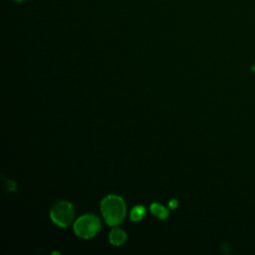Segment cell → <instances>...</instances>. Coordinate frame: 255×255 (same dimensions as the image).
Masks as SVG:
<instances>
[{
    "mask_svg": "<svg viewBox=\"0 0 255 255\" xmlns=\"http://www.w3.org/2000/svg\"><path fill=\"white\" fill-rule=\"evenodd\" d=\"M110 242L115 246H121L125 243L127 239V234L123 229L114 228L109 234Z\"/></svg>",
    "mask_w": 255,
    "mask_h": 255,
    "instance_id": "4",
    "label": "cell"
},
{
    "mask_svg": "<svg viewBox=\"0 0 255 255\" xmlns=\"http://www.w3.org/2000/svg\"><path fill=\"white\" fill-rule=\"evenodd\" d=\"M177 205H178V202H177L176 199H171V200L168 202V206H169L170 208H172V209L176 208Z\"/></svg>",
    "mask_w": 255,
    "mask_h": 255,
    "instance_id": "7",
    "label": "cell"
},
{
    "mask_svg": "<svg viewBox=\"0 0 255 255\" xmlns=\"http://www.w3.org/2000/svg\"><path fill=\"white\" fill-rule=\"evenodd\" d=\"M150 211L155 217L159 219H165L168 216V210L163 205L157 202H153L150 204Z\"/></svg>",
    "mask_w": 255,
    "mask_h": 255,
    "instance_id": "5",
    "label": "cell"
},
{
    "mask_svg": "<svg viewBox=\"0 0 255 255\" xmlns=\"http://www.w3.org/2000/svg\"><path fill=\"white\" fill-rule=\"evenodd\" d=\"M73 204L66 200H61L55 203L50 210V217L52 221L60 227H68L74 219Z\"/></svg>",
    "mask_w": 255,
    "mask_h": 255,
    "instance_id": "3",
    "label": "cell"
},
{
    "mask_svg": "<svg viewBox=\"0 0 255 255\" xmlns=\"http://www.w3.org/2000/svg\"><path fill=\"white\" fill-rule=\"evenodd\" d=\"M254 69H255V67H253V70H254Z\"/></svg>",
    "mask_w": 255,
    "mask_h": 255,
    "instance_id": "9",
    "label": "cell"
},
{
    "mask_svg": "<svg viewBox=\"0 0 255 255\" xmlns=\"http://www.w3.org/2000/svg\"><path fill=\"white\" fill-rule=\"evenodd\" d=\"M101 229V220L94 214H84L74 223L75 234L83 239L96 236Z\"/></svg>",
    "mask_w": 255,
    "mask_h": 255,
    "instance_id": "2",
    "label": "cell"
},
{
    "mask_svg": "<svg viewBox=\"0 0 255 255\" xmlns=\"http://www.w3.org/2000/svg\"><path fill=\"white\" fill-rule=\"evenodd\" d=\"M101 211L110 226H117L123 222L126 216L125 201L119 195L110 194L102 200Z\"/></svg>",
    "mask_w": 255,
    "mask_h": 255,
    "instance_id": "1",
    "label": "cell"
},
{
    "mask_svg": "<svg viewBox=\"0 0 255 255\" xmlns=\"http://www.w3.org/2000/svg\"><path fill=\"white\" fill-rule=\"evenodd\" d=\"M12 1H15V2H22V1H24V0H12Z\"/></svg>",
    "mask_w": 255,
    "mask_h": 255,
    "instance_id": "8",
    "label": "cell"
},
{
    "mask_svg": "<svg viewBox=\"0 0 255 255\" xmlns=\"http://www.w3.org/2000/svg\"><path fill=\"white\" fill-rule=\"evenodd\" d=\"M145 215V209L141 205H136L130 210L129 217L132 221H138Z\"/></svg>",
    "mask_w": 255,
    "mask_h": 255,
    "instance_id": "6",
    "label": "cell"
}]
</instances>
